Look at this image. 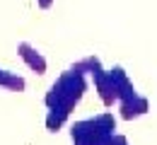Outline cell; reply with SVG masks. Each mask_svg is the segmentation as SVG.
<instances>
[{
  "label": "cell",
  "instance_id": "5b68a950",
  "mask_svg": "<svg viewBox=\"0 0 157 145\" xmlns=\"http://www.w3.org/2000/svg\"><path fill=\"white\" fill-rule=\"evenodd\" d=\"M109 75H111V82H114L116 102H126V99H131V97H136V94H138L136 85L131 82L128 73H126V70H123L121 65H114V68L109 70Z\"/></svg>",
  "mask_w": 157,
  "mask_h": 145
},
{
  "label": "cell",
  "instance_id": "ba28073f",
  "mask_svg": "<svg viewBox=\"0 0 157 145\" xmlns=\"http://www.w3.org/2000/svg\"><path fill=\"white\" fill-rule=\"evenodd\" d=\"M70 68H73V70H78V73H82V75H92L97 68H101V61H99L97 56H85V58L75 61Z\"/></svg>",
  "mask_w": 157,
  "mask_h": 145
},
{
  "label": "cell",
  "instance_id": "30bf717a",
  "mask_svg": "<svg viewBox=\"0 0 157 145\" xmlns=\"http://www.w3.org/2000/svg\"><path fill=\"white\" fill-rule=\"evenodd\" d=\"M114 145H128V138H126V135H116V138H114Z\"/></svg>",
  "mask_w": 157,
  "mask_h": 145
},
{
  "label": "cell",
  "instance_id": "9c48e42d",
  "mask_svg": "<svg viewBox=\"0 0 157 145\" xmlns=\"http://www.w3.org/2000/svg\"><path fill=\"white\" fill-rule=\"evenodd\" d=\"M36 5H39L41 10H51V5H53V0H36Z\"/></svg>",
  "mask_w": 157,
  "mask_h": 145
},
{
  "label": "cell",
  "instance_id": "6da1fadb",
  "mask_svg": "<svg viewBox=\"0 0 157 145\" xmlns=\"http://www.w3.org/2000/svg\"><path fill=\"white\" fill-rule=\"evenodd\" d=\"M87 92V80L85 75L68 68L65 73H60V78L51 85V90L46 92V106H48V114H46V128L48 131H60L65 121L70 119V111L78 106V102L82 99V94Z\"/></svg>",
  "mask_w": 157,
  "mask_h": 145
},
{
  "label": "cell",
  "instance_id": "7a4b0ae2",
  "mask_svg": "<svg viewBox=\"0 0 157 145\" xmlns=\"http://www.w3.org/2000/svg\"><path fill=\"white\" fill-rule=\"evenodd\" d=\"M73 145H114L116 138V119L114 114L104 111L94 119L75 121L70 126Z\"/></svg>",
  "mask_w": 157,
  "mask_h": 145
},
{
  "label": "cell",
  "instance_id": "52a82bcc",
  "mask_svg": "<svg viewBox=\"0 0 157 145\" xmlns=\"http://www.w3.org/2000/svg\"><path fill=\"white\" fill-rule=\"evenodd\" d=\"M0 87H5L10 92H24L27 90V80L22 75H17V73H12V70H2L0 68Z\"/></svg>",
  "mask_w": 157,
  "mask_h": 145
},
{
  "label": "cell",
  "instance_id": "277c9868",
  "mask_svg": "<svg viewBox=\"0 0 157 145\" xmlns=\"http://www.w3.org/2000/svg\"><path fill=\"white\" fill-rule=\"evenodd\" d=\"M92 80H94V90H97L101 104H104V106H114V102H116V92H114V82H111L109 70H106L104 65L97 68V70L92 73Z\"/></svg>",
  "mask_w": 157,
  "mask_h": 145
},
{
  "label": "cell",
  "instance_id": "3957f363",
  "mask_svg": "<svg viewBox=\"0 0 157 145\" xmlns=\"http://www.w3.org/2000/svg\"><path fill=\"white\" fill-rule=\"evenodd\" d=\"M17 53H20L22 63H24L32 73L44 75V73L48 70V63H46V58H44V53H41L39 48H34L29 41H20L17 44Z\"/></svg>",
  "mask_w": 157,
  "mask_h": 145
},
{
  "label": "cell",
  "instance_id": "8992f818",
  "mask_svg": "<svg viewBox=\"0 0 157 145\" xmlns=\"http://www.w3.org/2000/svg\"><path fill=\"white\" fill-rule=\"evenodd\" d=\"M118 111H121V119L133 121V119H138V116H143V114L150 111V102H147V97L136 94V97H131L126 102H118Z\"/></svg>",
  "mask_w": 157,
  "mask_h": 145
}]
</instances>
